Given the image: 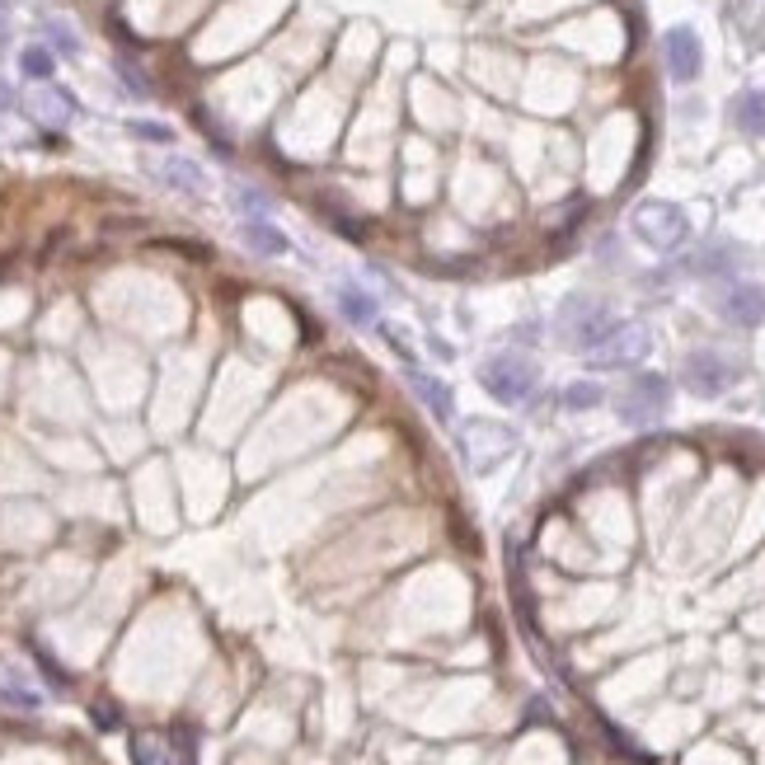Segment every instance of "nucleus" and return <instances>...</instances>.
<instances>
[{
  "mask_svg": "<svg viewBox=\"0 0 765 765\" xmlns=\"http://www.w3.org/2000/svg\"><path fill=\"white\" fill-rule=\"evenodd\" d=\"M629 226L653 254H676V249L690 240V216L676 207V202H639Z\"/></svg>",
  "mask_w": 765,
  "mask_h": 765,
  "instance_id": "nucleus-1",
  "label": "nucleus"
},
{
  "mask_svg": "<svg viewBox=\"0 0 765 765\" xmlns=\"http://www.w3.org/2000/svg\"><path fill=\"white\" fill-rule=\"evenodd\" d=\"M479 385L493 399H503V404H521L540 385V367L531 357H521V352H493L489 362L479 367Z\"/></svg>",
  "mask_w": 765,
  "mask_h": 765,
  "instance_id": "nucleus-2",
  "label": "nucleus"
},
{
  "mask_svg": "<svg viewBox=\"0 0 765 765\" xmlns=\"http://www.w3.org/2000/svg\"><path fill=\"white\" fill-rule=\"evenodd\" d=\"M615 324L620 320L601 306L597 296H568L564 306H559V334H564V343H573V348H582V352L597 348Z\"/></svg>",
  "mask_w": 765,
  "mask_h": 765,
  "instance_id": "nucleus-3",
  "label": "nucleus"
},
{
  "mask_svg": "<svg viewBox=\"0 0 765 765\" xmlns=\"http://www.w3.org/2000/svg\"><path fill=\"white\" fill-rule=\"evenodd\" d=\"M681 381H686L690 395L719 399V395H728V390L742 381V367H737L733 357H723V352L700 348V352H690V357H686V367H681Z\"/></svg>",
  "mask_w": 765,
  "mask_h": 765,
  "instance_id": "nucleus-4",
  "label": "nucleus"
},
{
  "mask_svg": "<svg viewBox=\"0 0 765 765\" xmlns=\"http://www.w3.org/2000/svg\"><path fill=\"white\" fill-rule=\"evenodd\" d=\"M667 404H672V385L662 376H653V371H639L625 385V395H620V418L629 428H648V423H658L667 414Z\"/></svg>",
  "mask_w": 765,
  "mask_h": 765,
  "instance_id": "nucleus-5",
  "label": "nucleus"
},
{
  "mask_svg": "<svg viewBox=\"0 0 765 765\" xmlns=\"http://www.w3.org/2000/svg\"><path fill=\"white\" fill-rule=\"evenodd\" d=\"M592 352V362L597 367H634V362H643L648 352H653V334L643 329V324H615L611 334L601 338L597 348H587Z\"/></svg>",
  "mask_w": 765,
  "mask_h": 765,
  "instance_id": "nucleus-6",
  "label": "nucleus"
},
{
  "mask_svg": "<svg viewBox=\"0 0 765 765\" xmlns=\"http://www.w3.org/2000/svg\"><path fill=\"white\" fill-rule=\"evenodd\" d=\"M662 62H667V76H672L676 85H690V80L700 76V66H704L700 33L686 29V24L667 29L662 33Z\"/></svg>",
  "mask_w": 765,
  "mask_h": 765,
  "instance_id": "nucleus-7",
  "label": "nucleus"
},
{
  "mask_svg": "<svg viewBox=\"0 0 765 765\" xmlns=\"http://www.w3.org/2000/svg\"><path fill=\"white\" fill-rule=\"evenodd\" d=\"M714 306L737 329H756V324H765V287L761 282H728Z\"/></svg>",
  "mask_w": 765,
  "mask_h": 765,
  "instance_id": "nucleus-8",
  "label": "nucleus"
},
{
  "mask_svg": "<svg viewBox=\"0 0 765 765\" xmlns=\"http://www.w3.org/2000/svg\"><path fill=\"white\" fill-rule=\"evenodd\" d=\"M155 179L174 193H184V198H202L207 193V174H202L198 160H188V155H165L160 165H155Z\"/></svg>",
  "mask_w": 765,
  "mask_h": 765,
  "instance_id": "nucleus-9",
  "label": "nucleus"
},
{
  "mask_svg": "<svg viewBox=\"0 0 765 765\" xmlns=\"http://www.w3.org/2000/svg\"><path fill=\"white\" fill-rule=\"evenodd\" d=\"M409 385H414V395L428 404L432 414H437V423H451V414H456V404H451V385L437 381V376H428V371L409 367Z\"/></svg>",
  "mask_w": 765,
  "mask_h": 765,
  "instance_id": "nucleus-10",
  "label": "nucleus"
},
{
  "mask_svg": "<svg viewBox=\"0 0 765 765\" xmlns=\"http://www.w3.org/2000/svg\"><path fill=\"white\" fill-rule=\"evenodd\" d=\"M338 310H343V320L357 324V329H367V324H381V306H376V296L362 287H338L334 291Z\"/></svg>",
  "mask_w": 765,
  "mask_h": 765,
  "instance_id": "nucleus-11",
  "label": "nucleus"
},
{
  "mask_svg": "<svg viewBox=\"0 0 765 765\" xmlns=\"http://www.w3.org/2000/svg\"><path fill=\"white\" fill-rule=\"evenodd\" d=\"M240 235H245V245L254 249V254H263V259H277V254H291V249H296V245L287 240V235H282L277 226H268L263 216L245 221V230H240Z\"/></svg>",
  "mask_w": 765,
  "mask_h": 765,
  "instance_id": "nucleus-12",
  "label": "nucleus"
},
{
  "mask_svg": "<svg viewBox=\"0 0 765 765\" xmlns=\"http://www.w3.org/2000/svg\"><path fill=\"white\" fill-rule=\"evenodd\" d=\"M733 123L747 132V137H765V90H747L737 94L733 104Z\"/></svg>",
  "mask_w": 765,
  "mask_h": 765,
  "instance_id": "nucleus-13",
  "label": "nucleus"
},
{
  "mask_svg": "<svg viewBox=\"0 0 765 765\" xmlns=\"http://www.w3.org/2000/svg\"><path fill=\"white\" fill-rule=\"evenodd\" d=\"M132 765H174V747L155 733H137L132 737Z\"/></svg>",
  "mask_w": 765,
  "mask_h": 765,
  "instance_id": "nucleus-14",
  "label": "nucleus"
},
{
  "mask_svg": "<svg viewBox=\"0 0 765 765\" xmlns=\"http://www.w3.org/2000/svg\"><path fill=\"white\" fill-rule=\"evenodd\" d=\"M52 52H47V47H24V52H19V71H24V76L29 80H47L52 76Z\"/></svg>",
  "mask_w": 765,
  "mask_h": 765,
  "instance_id": "nucleus-15",
  "label": "nucleus"
},
{
  "mask_svg": "<svg viewBox=\"0 0 765 765\" xmlns=\"http://www.w3.org/2000/svg\"><path fill=\"white\" fill-rule=\"evenodd\" d=\"M601 399H606V390H601L597 381H573L564 390V404L568 409H597Z\"/></svg>",
  "mask_w": 765,
  "mask_h": 765,
  "instance_id": "nucleus-16",
  "label": "nucleus"
},
{
  "mask_svg": "<svg viewBox=\"0 0 765 765\" xmlns=\"http://www.w3.org/2000/svg\"><path fill=\"white\" fill-rule=\"evenodd\" d=\"M733 263H737L733 245H709V254L695 259V273H723V268H733Z\"/></svg>",
  "mask_w": 765,
  "mask_h": 765,
  "instance_id": "nucleus-17",
  "label": "nucleus"
},
{
  "mask_svg": "<svg viewBox=\"0 0 765 765\" xmlns=\"http://www.w3.org/2000/svg\"><path fill=\"white\" fill-rule=\"evenodd\" d=\"M235 207H240V212H245L249 221H254V216H263V212H268V198H263L259 188H245V184H235Z\"/></svg>",
  "mask_w": 765,
  "mask_h": 765,
  "instance_id": "nucleus-18",
  "label": "nucleus"
},
{
  "mask_svg": "<svg viewBox=\"0 0 765 765\" xmlns=\"http://www.w3.org/2000/svg\"><path fill=\"white\" fill-rule=\"evenodd\" d=\"M113 71L123 76V85H127V90H132V94H137V99H151V80L141 76V71H137V66H132V62H113Z\"/></svg>",
  "mask_w": 765,
  "mask_h": 765,
  "instance_id": "nucleus-19",
  "label": "nucleus"
},
{
  "mask_svg": "<svg viewBox=\"0 0 765 765\" xmlns=\"http://www.w3.org/2000/svg\"><path fill=\"white\" fill-rule=\"evenodd\" d=\"M0 695H5V704H15V709H38V690L29 686H10V681H0Z\"/></svg>",
  "mask_w": 765,
  "mask_h": 765,
  "instance_id": "nucleus-20",
  "label": "nucleus"
},
{
  "mask_svg": "<svg viewBox=\"0 0 765 765\" xmlns=\"http://www.w3.org/2000/svg\"><path fill=\"white\" fill-rule=\"evenodd\" d=\"M47 38H52V43H57V47H62L66 57H76V52H80V38H76V33H71V29H66L62 19H52V24H47Z\"/></svg>",
  "mask_w": 765,
  "mask_h": 765,
  "instance_id": "nucleus-21",
  "label": "nucleus"
},
{
  "mask_svg": "<svg viewBox=\"0 0 765 765\" xmlns=\"http://www.w3.org/2000/svg\"><path fill=\"white\" fill-rule=\"evenodd\" d=\"M127 127H132V137L155 141V146H165V141H174V132H169L165 123H127Z\"/></svg>",
  "mask_w": 765,
  "mask_h": 765,
  "instance_id": "nucleus-22",
  "label": "nucleus"
},
{
  "mask_svg": "<svg viewBox=\"0 0 765 765\" xmlns=\"http://www.w3.org/2000/svg\"><path fill=\"white\" fill-rule=\"evenodd\" d=\"M94 723H99V728H118V714H113L108 704H94Z\"/></svg>",
  "mask_w": 765,
  "mask_h": 765,
  "instance_id": "nucleus-23",
  "label": "nucleus"
},
{
  "mask_svg": "<svg viewBox=\"0 0 765 765\" xmlns=\"http://www.w3.org/2000/svg\"><path fill=\"white\" fill-rule=\"evenodd\" d=\"M5 99H10V94H5V85H0V104H5Z\"/></svg>",
  "mask_w": 765,
  "mask_h": 765,
  "instance_id": "nucleus-24",
  "label": "nucleus"
},
{
  "mask_svg": "<svg viewBox=\"0 0 765 765\" xmlns=\"http://www.w3.org/2000/svg\"><path fill=\"white\" fill-rule=\"evenodd\" d=\"M0 43H5V19H0Z\"/></svg>",
  "mask_w": 765,
  "mask_h": 765,
  "instance_id": "nucleus-25",
  "label": "nucleus"
}]
</instances>
